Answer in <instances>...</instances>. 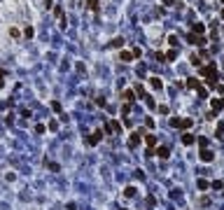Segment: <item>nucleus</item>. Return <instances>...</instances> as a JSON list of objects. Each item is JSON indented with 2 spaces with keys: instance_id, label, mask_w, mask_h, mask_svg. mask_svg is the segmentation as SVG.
<instances>
[{
  "instance_id": "f257e3e1",
  "label": "nucleus",
  "mask_w": 224,
  "mask_h": 210,
  "mask_svg": "<svg viewBox=\"0 0 224 210\" xmlns=\"http://www.w3.org/2000/svg\"><path fill=\"white\" fill-rule=\"evenodd\" d=\"M201 75H203L208 82H215V80H217V65H215V63H208L205 68H201Z\"/></svg>"
},
{
  "instance_id": "f03ea898",
  "label": "nucleus",
  "mask_w": 224,
  "mask_h": 210,
  "mask_svg": "<svg viewBox=\"0 0 224 210\" xmlns=\"http://www.w3.org/2000/svg\"><path fill=\"white\" fill-rule=\"evenodd\" d=\"M170 126H173V128H192V126H194V119H189V117H185V119L173 117V119H170Z\"/></svg>"
},
{
  "instance_id": "7ed1b4c3",
  "label": "nucleus",
  "mask_w": 224,
  "mask_h": 210,
  "mask_svg": "<svg viewBox=\"0 0 224 210\" xmlns=\"http://www.w3.org/2000/svg\"><path fill=\"white\" fill-rule=\"evenodd\" d=\"M187 87H189V89H196L201 98H208V91L201 87V82H198V80H194V77H192V80H187Z\"/></svg>"
},
{
  "instance_id": "20e7f679",
  "label": "nucleus",
  "mask_w": 224,
  "mask_h": 210,
  "mask_svg": "<svg viewBox=\"0 0 224 210\" xmlns=\"http://www.w3.org/2000/svg\"><path fill=\"white\" fill-rule=\"evenodd\" d=\"M210 105H213V112H220V110H224V98H213Z\"/></svg>"
},
{
  "instance_id": "39448f33",
  "label": "nucleus",
  "mask_w": 224,
  "mask_h": 210,
  "mask_svg": "<svg viewBox=\"0 0 224 210\" xmlns=\"http://www.w3.org/2000/svg\"><path fill=\"white\" fill-rule=\"evenodd\" d=\"M140 145V133H131V138H128V147L133 150V147H138Z\"/></svg>"
},
{
  "instance_id": "423d86ee",
  "label": "nucleus",
  "mask_w": 224,
  "mask_h": 210,
  "mask_svg": "<svg viewBox=\"0 0 224 210\" xmlns=\"http://www.w3.org/2000/svg\"><path fill=\"white\" fill-rule=\"evenodd\" d=\"M213 159H215V154H213V152H210V150H201V161H205V163H210Z\"/></svg>"
},
{
  "instance_id": "0eeeda50",
  "label": "nucleus",
  "mask_w": 224,
  "mask_h": 210,
  "mask_svg": "<svg viewBox=\"0 0 224 210\" xmlns=\"http://www.w3.org/2000/svg\"><path fill=\"white\" fill-rule=\"evenodd\" d=\"M105 128H107V133H112V131H115V133H119V131H122L119 121H107V126H105Z\"/></svg>"
},
{
  "instance_id": "6e6552de",
  "label": "nucleus",
  "mask_w": 224,
  "mask_h": 210,
  "mask_svg": "<svg viewBox=\"0 0 224 210\" xmlns=\"http://www.w3.org/2000/svg\"><path fill=\"white\" fill-rule=\"evenodd\" d=\"M100 138H103V131H94V133L89 135V143L96 145V143H100Z\"/></svg>"
},
{
  "instance_id": "1a4fd4ad",
  "label": "nucleus",
  "mask_w": 224,
  "mask_h": 210,
  "mask_svg": "<svg viewBox=\"0 0 224 210\" xmlns=\"http://www.w3.org/2000/svg\"><path fill=\"white\" fill-rule=\"evenodd\" d=\"M194 143H196V138H194L192 133L185 131V135H182V145H194Z\"/></svg>"
},
{
  "instance_id": "9d476101",
  "label": "nucleus",
  "mask_w": 224,
  "mask_h": 210,
  "mask_svg": "<svg viewBox=\"0 0 224 210\" xmlns=\"http://www.w3.org/2000/svg\"><path fill=\"white\" fill-rule=\"evenodd\" d=\"M150 84H152V87H154L157 91L163 89V84H161V80H159V77H152V80H150Z\"/></svg>"
},
{
  "instance_id": "9b49d317",
  "label": "nucleus",
  "mask_w": 224,
  "mask_h": 210,
  "mask_svg": "<svg viewBox=\"0 0 224 210\" xmlns=\"http://www.w3.org/2000/svg\"><path fill=\"white\" fill-rule=\"evenodd\" d=\"M192 30L196 33V35H203V33H205V26H203V24H194Z\"/></svg>"
},
{
  "instance_id": "f8f14e48",
  "label": "nucleus",
  "mask_w": 224,
  "mask_h": 210,
  "mask_svg": "<svg viewBox=\"0 0 224 210\" xmlns=\"http://www.w3.org/2000/svg\"><path fill=\"white\" fill-rule=\"evenodd\" d=\"M187 40L192 42V44H203L205 40H201V37H196V35H187Z\"/></svg>"
},
{
  "instance_id": "ddd939ff",
  "label": "nucleus",
  "mask_w": 224,
  "mask_h": 210,
  "mask_svg": "<svg viewBox=\"0 0 224 210\" xmlns=\"http://www.w3.org/2000/svg\"><path fill=\"white\" fill-rule=\"evenodd\" d=\"M145 143H147V147H154L157 145V138L154 135H145Z\"/></svg>"
},
{
  "instance_id": "4468645a",
  "label": "nucleus",
  "mask_w": 224,
  "mask_h": 210,
  "mask_svg": "<svg viewBox=\"0 0 224 210\" xmlns=\"http://www.w3.org/2000/svg\"><path fill=\"white\" fill-rule=\"evenodd\" d=\"M119 59H122V61H126V63H128V61L133 59V52H122V54H119Z\"/></svg>"
},
{
  "instance_id": "2eb2a0df",
  "label": "nucleus",
  "mask_w": 224,
  "mask_h": 210,
  "mask_svg": "<svg viewBox=\"0 0 224 210\" xmlns=\"http://www.w3.org/2000/svg\"><path fill=\"white\" fill-rule=\"evenodd\" d=\"M157 154H159L161 159H168V154H170V152H168V147H159V150H157Z\"/></svg>"
},
{
  "instance_id": "dca6fc26",
  "label": "nucleus",
  "mask_w": 224,
  "mask_h": 210,
  "mask_svg": "<svg viewBox=\"0 0 224 210\" xmlns=\"http://www.w3.org/2000/svg\"><path fill=\"white\" fill-rule=\"evenodd\" d=\"M133 98H135V91H124V100H131V103H133Z\"/></svg>"
},
{
  "instance_id": "f3484780",
  "label": "nucleus",
  "mask_w": 224,
  "mask_h": 210,
  "mask_svg": "<svg viewBox=\"0 0 224 210\" xmlns=\"http://www.w3.org/2000/svg\"><path fill=\"white\" fill-rule=\"evenodd\" d=\"M122 44H124V37H115V40H112V47H115V49H119Z\"/></svg>"
},
{
  "instance_id": "a211bd4d",
  "label": "nucleus",
  "mask_w": 224,
  "mask_h": 210,
  "mask_svg": "<svg viewBox=\"0 0 224 210\" xmlns=\"http://www.w3.org/2000/svg\"><path fill=\"white\" fill-rule=\"evenodd\" d=\"M87 5H89V9L98 12V0H87Z\"/></svg>"
},
{
  "instance_id": "6ab92c4d",
  "label": "nucleus",
  "mask_w": 224,
  "mask_h": 210,
  "mask_svg": "<svg viewBox=\"0 0 224 210\" xmlns=\"http://www.w3.org/2000/svg\"><path fill=\"white\" fill-rule=\"evenodd\" d=\"M135 93H138V96H145V87H142V84H135Z\"/></svg>"
},
{
  "instance_id": "aec40b11",
  "label": "nucleus",
  "mask_w": 224,
  "mask_h": 210,
  "mask_svg": "<svg viewBox=\"0 0 224 210\" xmlns=\"http://www.w3.org/2000/svg\"><path fill=\"white\" fill-rule=\"evenodd\" d=\"M208 187H210L208 180H198V189H208Z\"/></svg>"
},
{
  "instance_id": "412c9836",
  "label": "nucleus",
  "mask_w": 224,
  "mask_h": 210,
  "mask_svg": "<svg viewBox=\"0 0 224 210\" xmlns=\"http://www.w3.org/2000/svg\"><path fill=\"white\" fill-rule=\"evenodd\" d=\"M24 35H26V37H33V35H35V30H33V26H28V28L24 30Z\"/></svg>"
},
{
  "instance_id": "4be33fe9",
  "label": "nucleus",
  "mask_w": 224,
  "mask_h": 210,
  "mask_svg": "<svg viewBox=\"0 0 224 210\" xmlns=\"http://www.w3.org/2000/svg\"><path fill=\"white\" fill-rule=\"evenodd\" d=\"M175 56H177V52H175V49H170V52L166 54V59H168V61H173V59H175Z\"/></svg>"
},
{
  "instance_id": "5701e85b",
  "label": "nucleus",
  "mask_w": 224,
  "mask_h": 210,
  "mask_svg": "<svg viewBox=\"0 0 224 210\" xmlns=\"http://www.w3.org/2000/svg\"><path fill=\"white\" fill-rule=\"evenodd\" d=\"M147 108H150V110H154V108H157V103H154V98H147Z\"/></svg>"
},
{
  "instance_id": "b1692460",
  "label": "nucleus",
  "mask_w": 224,
  "mask_h": 210,
  "mask_svg": "<svg viewBox=\"0 0 224 210\" xmlns=\"http://www.w3.org/2000/svg\"><path fill=\"white\" fill-rule=\"evenodd\" d=\"M35 133H37V135L44 133V124H37V126H35Z\"/></svg>"
},
{
  "instance_id": "393cba45",
  "label": "nucleus",
  "mask_w": 224,
  "mask_h": 210,
  "mask_svg": "<svg viewBox=\"0 0 224 210\" xmlns=\"http://www.w3.org/2000/svg\"><path fill=\"white\" fill-rule=\"evenodd\" d=\"M124 194H126V196H133V194H135V189H133V187H126V189H124Z\"/></svg>"
},
{
  "instance_id": "a878e982",
  "label": "nucleus",
  "mask_w": 224,
  "mask_h": 210,
  "mask_svg": "<svg viewBox=\"0 0 224 210\" xmlns=\"http://www.w3.org/2000/svg\"><path fill=\"white\" fill-rule=\"evenodd\" d=\"M213 189H222V180H215V182H213Z\"/></svg>"
},
{
  "instance_id": "bb28decb",
  "label": "nucleus",
  "mask_w": 224,
  "mask_h": 210,
  "mask_svg": "<svg viewBox=\"0 0 224 210\" xmlns=\"http://www.w3.org/2000/svg\"><path fill=\"white\" fill-rule=\"evenodd\" d=\"M9 35L12 37H19V28H9Z\"/></svg>"
},
{
  "instance_id": "cd10ccee",
  "label": "nucleus",
  "mask_w": 224,
  "mask_h": 210,
  "mask_svg": "<svg viewBox=\"0 0 224 210\" xmlns=\"http://www.w3.org/2000/svg\"><path fill=\"white\" fill-rule=\"evenodd\" d=\"M5 84V70H0V87Z\"/></svg>"
},
{
  "instance_id": "c85d7f7f",
  "label": "nucleus",
  "mask_w": 224,
  "mask_h": 210,
  "mask_svg": "<svg viewBox=\"0 0 224 210\" xmlns=\"http://www.w3.org/2000/svg\"><path fill=\"white\" fill-rule=\"evenodd\" d=\"M222 5H224V0H222Z\"/></svg>"
}]
</instances>
